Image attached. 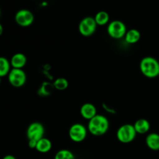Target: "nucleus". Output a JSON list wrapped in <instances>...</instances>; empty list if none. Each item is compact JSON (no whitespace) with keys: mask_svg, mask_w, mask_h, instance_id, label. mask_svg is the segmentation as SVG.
Here are the masks:
<instances>
[{"mask_svg":"<svg viewBox=\"0 0 159 159\" xmlns=\"http://www.w3.org/2000/svg\"><path fill=\"white\" fill-rule=\"evenodd\" d=\"M52 143L48 138H43L37 142L36 146V150L40 153H48L51 150Z\"/></svg>","mask_w":159,"mask_h":159,"instance_id":"nucleus-15","label":"nucleus"},{"mask_svg":"<svg viewBox=\"0 0 159 159\" xmlns=\"http://www.w3.org/2000/svg\"><path fill=\"white\" fill-rule=\"evenodd\" d=\"M54 87L60 91L66 89L68 87V81L65 78H58L54 81Z\"/></svg>","mask_w":159,"mask_h":159,"instance_id":"nucleus-19","label":"nucleus"},{"mask_svg":"<svg viewBox=\"0 0 159 159\" xmlns=\"http://www.w3.org/2000/svg\"><path fill=\"white\" fill-rule=\"evenodd\" d=\"M44 135V127L39 122L31 123L26 130V137L28 139L29 148L35 149L37 142L42 139Z\"/></svg>","mask_w":159,"mask_h":159,"instance_id":"nucleus-3","label":"nucleus"},{"mask_svg":"<svg viewBox=\"0 0 159 159\" xmlns=\"http://www.w3.org/2000/svg\"><path fill=\"white\" fill-rule=\"evenodd\" d=\"M11 64L5 57H0V77H5L10 72Z\"/></svg>","mask_w":159,"mask_h":159,"instance_id":"nucleus-16","label":"nucleus"},{"mask_svg":"<svg viewBox=\"0 0 159 159\" xmlns=\"http://www.w3.org/2000/svg\"><path fill=\"white\" fill-rule=\"evenodd\" d=\"M54 159H75V155L68 149H61L56 153Z\"/></svg>","mask_w":159,"mask_h":159,"instance_id":"nucleus-18","label":"nucleus"},{"mask_svg":"<svg viewBox=\"0 0 159 159\" xmlns=\"http://www.w3.org/2000/svg\"><path fill=\"white\" fill-rule=\"evenodd\" d=\"M70 139L74 142H82L87 136V129L81 124H74L68 130Z\"/></svg>","mask_w":159,"mask_h":159,"instance_id":"nucleus-8","label":"nucleus"},{"mask_svg":"<svg viewBox=\"0 0 159 159\" xmlns=\"http://www.w3.org/2000/svg\"><path fill=\"white\" fill-rule=\"evenodd\" d=\"M146 145L152 151H159V134L157 133H151L146 137Z\"/></svg>","mask_w":159,"mask_h":159,"instance_id":"nucleus-13","label":"nucleus"},{"mask_svg":"<svg viewBox=\"0 0 159 159\" xmlns=\"http://www.w3.org/2000/svg\"><path fill=\"white\" fill-rule=\"evenodd\" d=\"M2 159H16V158L13 155H6V156H5Z\"/></svg>","mask_w":159,"mask_h":159,"instance_id":"nucleus-20","label":"nucleus"},{"mask_svg":"<svg viewBox=\"0 0 159 159\" xmlns=\"http://www.w3.org/2000/svg\"><path fill=\"white\" fill-rule=\"evenodd\" d=\"M110 127L108 119L103 115L97 114L89 120L88 130L94 136H102L105 134Z\"/></svg>","mask_w":159,"mask_h":159,"instance_id":"nucleus-1","label":"nucleus"},{"mask_svg":"<svg viewBox=\"0 0 159 159\" xmlns=\"http://www.w3.org/2000/svg\"><path fill=\"white\" fill-rule=\"evenodd\" d=\"M26 57L25 54L22 53H16L13 54L11 57L10 64L12 68H17V69H23V67L26 64Z\"/></svg>","mask_w":159,"mask_h":159,"instance_id":"nucleus-11","label":"nucleus"},{"mask_svg":"<svg viewBox=\"0 0 159 159\" xmlns=\"http://www.w3.org/2000/svg\"><path fill=\"white\" fill-rule=\"evenodd\" d=\"M80 113L81 116L85 120H90L91 119H93L94 116H96V108L93 103H90V102H86V103H84L83 105L81 107L80 109Z\"/></svg>","mask_w":159,"mask_h":159,"instance_id":"nucleus-10","label":"nucleus"},{"mask_svg":"<svg viewBox=\"0 0 159 159\" xmlns=\"http://www.w3.org/2000/svg\"><path fill=\"white\" fill-rule=\"evenodd\" d=\"M140 70L143 75L149 79H154L159 75V61L152 56H147L141 59Z\"/></svg>","mask_w":159,"mask_h":159,"instance_id":"nucleus-2","label":"nucleus"},{"mask_svg":"<svg viewBox=\"0 0 159 159\" xmlns=\"http://www.w3.org/2000/svg\"><path fill=\"white\" fill-rule=\"evenodd\" d=\"M2 26L0 25V34H2Z\"/></svg>","mask_w":159,"mask_h":159,"instance_id":"nucleus-21","label":"nucleus"},{"mask_svg":"<svg viewBox=\"0 0 159 159\" xmlns=\"http://www.w3.org/2000/svg\"><path fill=\"white\" fill-rule=\"evenodd\" d=\"M137 132L134 125L126 124L120 126L116 131V138L118 141L124 144L132 142L136 138Z\"/></svg>","mask_w":159,"mask_h":159,"instance_id":"nucleus-4","label":"nucleus"},{"mask_svg":"<svg viewBox=\"0 0 159 159\" xmlns=\"http://www.w3.org/2000/svg\"><path fill=\"white\" fill-rule=\"evenodd\" d=\"M97 26L94 17L86 16L82 19L79 23V31L84 37H89L94 34Z\"/></svg>","mask_w":159,"mask_h":159,"instance_id":"nucleus-6","label":"nucleus"},{"mask_svg":"<svg viewBox=\"0 0 159 159\" xmlns=\"http://www.w3.org/2000/svg\"><path fill=\"white\" fill-rule=\"evenodd\" d=\"M127 31L125 23L120 20H113L107 26V33L109 36L116 40H119L125 37Z\"/></svg>","mask_w":159,"mask_h":159,"instance_id":"nucleus-5","label":"nucleus"},{"mask_svg":"<svg viewBox=\"0 0 159 159\" xmlns=\"http://www.w3.org/2000/svg\"><path fill=\"white\" fill-rule=\"evenodd\" d=\"M140 38H141V33L137 29H130L127 30L124 37L125 41L130 44L136 43L137 42L139 41Z\"/></svg>","mask_w":159,"mask_h":159,"instance_id":"nucleus-14","label":"nucleus"},{"mask_svg":"<svg viewBox=\"0 0 159 159\" xmlns=\"http://www.w3.org/2000/svg\"><path fill=\"white\" fill-rule=\"evenodd\" d=\"M34 16L31 11L28 9H20L17 11L15 15V21L19 26L27 27L34 23Z\"/></svg>","mask_w":159,"mask_h":159,"instance_id":"nucleus-9","label":"nucleus"},{"mask_svg":"<svg viewBox=\"0 0 159 159\" xmlns=\"http://www.w3.org/2000/svg\"><path fill=\"white\" fill-rule=\"evenodd\" d=\"M8 80L10 85L15 88H20L26 82V72L23 69L12 68L8 75Z\"/></svg>","mask_w":159,"mask_h":159,"instance_id":"nucleus-7","label":"nucleus"},{"mask_svg":"<svg viewBox=\"0 0 159 159\" xmlns=\"http://www.w3.org/2000/svg\"><path fill=\"white\" fill-rule=\"evenodd\" d=\"M135 130H136L137 134H144L148 133L150 130V123L148 120L144 119V118H141L138 119L136 122L134 124Z\"/></svg>","mask_w":159,"mask_h":159,"instance_id":"nucleus-12","label":"nucleus"},{"mask_svg":"<svg viewBox=\"0 0 159 159\" xmlns=\"http://www.w3.org/2000/svg\"><path fill=\"white\" fill-rule=\"evenodd\" d=\"M94 19L98 26H104L108 23L109 20H110V16H109L108 12H107L106 11H99L96 14Z\"/></svg>","mask_w":159,"mask_h":159,"instance_id":"nucleus-17","label":"nucleus"}]
</instances>
